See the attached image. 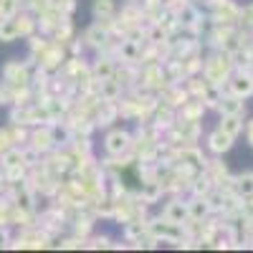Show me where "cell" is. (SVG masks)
Segmentation results:
<instances>
[{
	"label": "cell",
	"mask_w": 253,
	"mask_h": 253,
	"mask_svg": "<svg viewBox=\"0 0 253 253\" xmlns=\"http://www.w3.org/2000/svg\"><path fill=\"white\" fill-rule=\"evenodd\" d=\"M220 129H223L225 134H230V137H236V134H238V129H241V122H238V117H236V114L225 117V119H223V126H220Z\"/></svg>",
	"instance_id": "4"
},
{
	"label": "cell",
	"mask_w": 253,
	"mask_h": 253,
	"mask_svg": "<svg viewBox=\"0 0 253 253\" xmlns=\"http://www.w3.org/2000/svg\"><path fill=\"white\" fill-rule=\"evenodd\" d=\"M248 134H251V139H253V122H251V126H248Z\"/></svg>",
	"instance_id": "6"
},
{
	"label": "cell",
	"mask_w": 253,
	"mask_h": 253,
	"mask_svg": "<svg viewBox=\"0 0 253 253\" xmlns=\"http://www.w3.org/2000/svg\"><path fill=\"white\" fill-rule=\"evenodd\" d=\"M230 139H233V137H230V134H225V132L220 129V132H215L213 137H210V147H213L215 152H225L228 147H230Z\"/></svg>",
	"instance_id": "2"
},
{
	"label": "cell",
	"mask_w": 253,
	"mask_h": 253,
	"mask_svg": "<svg viewBox=\"0 0 253 253\" xmlns=\"http://www.w3.org/2000/svg\"><path fill=\"white\" fill-rule=\"evenodd\" d=\"M20 33H18V20L13 18H3L0 20V41H5V43H10V41H15Z\"/></svg>",
	"instance_id": "1"
},
{
	"label": "cell",
	"mask_w": 253,
	"mask_h": 253,
	"mask_svg": "<svg viewBox=\"0 0 253 253\" xmlns=\"http://www.w3.org/2000/svg\"><path fill=\"white\" fill-rule=\"evenodd\" d=\"M124 147H126V134L114 132V134L107 137V150H109V152H122Z\"/></svg>",
	"instance_id": "3"
},
{
	"label": "cell",
	"mask_w": 253,
	"mask_h": 253,
	"mask_svg": "<svg viewBox=\"0 0 253 253\" xmlns=\"http://www.w3.org/2000/svg\"><path fill=\"white\" fill-rule=\"evenodd\" d=\"M248 20H251V23H253V8L248 10Z\"/></svg>",
	"instance_id": "7"
},
{
	"label": "cell",
	"mask_w": 253,
	"mask_h": 253,
	"mask_svg": "<svg viewBox=\"0 0 253 253\" xmlns=\"http://www.w3.org/2000/svg\"><path fill=\"white\" fill-rule=\"evenodd\" d=\"M233 89H236V94H251V89H253V81H251V79H236Z\"/></svg>",
	"instance_id": "5"
}]
</instances>
